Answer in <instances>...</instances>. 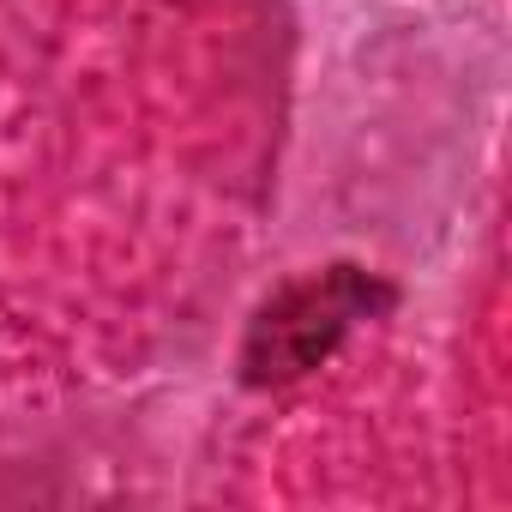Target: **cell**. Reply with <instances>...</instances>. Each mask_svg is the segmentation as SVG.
<instances>
[{"label": "cell", "mask_w": 512, "mask_h": 512, "mask_svg": "<svg viewBox=\"0 0 512 512\" xmlns=\"http://www.w3.org/2000/svg\"><path fill=\"white\" fill-rule=\"evenodd\" d=\"M398 302V290L350 260L326 266V272H302L290 284H278L260 314L247 320V338H241V380L253 392H278V386H296L308 380L320 362L338 356V344L380 320L386 308Z\"/></svg>", "instance_id": "6da1fadb"}]
</instances>
